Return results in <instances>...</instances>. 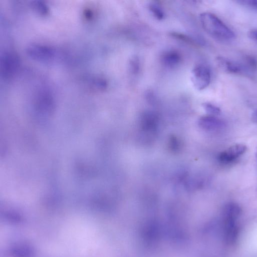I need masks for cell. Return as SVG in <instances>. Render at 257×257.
Returning a JSON list of instances; mask_svg holds the SVG:
<instances>
[{"mask_svg": "<svg viewBox=\"0 0 257 257\" xmlns=\"http://www.w3.org/2000/svg\"><path fill=\"white\" fill-rule=\"evenodd\" d=\"M199 19L202 28L211 37L221 40H230L235 38L234 33L214 14L202 13Z\"/></svg>", "mask_w": 257, "mask_h": 257, "instance_id": "cell-1", "label": "cell"}, {"mask_svg": "<svg viewBox=\"0 0 257 257\" xmlns=\"http://www.w3.org/2000/svg\"><path fill=\"white\" fill-rule=\"evenodd\" d=\"M191 80L194 87L198 91L207 88L211 81V72L206 66L199 64L191 71Z\"/></svg>", "mask_w": 257, "mask_h": 257, "instance_id": "cell-2", "label": "cell"}, {"mask_svg": "<svg viewBox=\"0 0 257 257\" xmlns=\"http://www.w3.org/2000/svg\"><path fill=\"white\" fill-rule=\"evenodd\" d=\"M1 65L2 76L6 79H11L19 70V58L15 53H6L2 58Z\"/></svg>", "mask_w": 257, "mask_h": 257, "instance_id": "cell-3", "label": "cell"}, {"mask_svg": "<svg viewBox=\"0 0 257 257\" xmlns=\"http://www.w3.org/2000/svg\"><path fill=\"white\" fill-rule=\"evenodd\" d=\"M28 55L34 60L48 62L54 59L56 52L54 49L42 45H33L27 49Z\"/></svg>", "mask_w": 257, "mask_h": 257, "instance_id": "cell-4", "label": "cell"}, {"mask_svg": "<svg viewBox=\"0 0 257 257\" xmlns=\"http://www.w3.org/2000/svg\"><path fill=\"white\" fill-rule=\"evenodd\" d=\"M223 237L228 245H233L237 241L239 235L238 220H222Z\"/></svg>", "mask_w": 257, "mask_h": 257, "instance_id": "cell-5", "label": "cell"}, {"mask_svg": "<svg viewBox=\"0 0 257 257\" xmlns=\"http://www.w3.org/2000/svg\"><path fill=\"white\" fill-rule=\"evenodd\" d=\"M246 149V146L243 144H235L220 153L218 156V160L223 163H231L244 153Z\"/></svg>", "mask_w": 257, "mask_h": 257, "instance_id": "cell-6", "label": "cell"}, {"mask_svg": "<svg viewBox=\"0 0 257 257\" xmlns=\"http://www.w3.org/2000/svg\"><path fill=\"white\" fill-rule=\"evenodd\" d=\"M182 61L181 54L176 50L164 52L160 56V62L164 67L173 69L179 66Z\"/></svg>", "mask_w": 257, "mask_h": 257, "instance_id": "cell-7", "label": "cell"}, {"mask_svg": "<svg viewBox=\"0 0 257 257\" xmlns=\"http://www.w3.org/2000/svg\"><path fill=\"white\" fill-rule=\"evenodd\" d=\"M198 125L202 129L206 131H216L224 126V122L214 116L202 117L198 121Z\"/></svg>", "mask_w": 257, "mask_h": 257, "instance_id": "cell-8", "label": "cell"}, {"mask_svg": "<svg viewBox=\"0 0 257 257\" xmlns=\"http://www.w3.org/2000/svg\"><path fill=\"white\" fill-rule=\"evenodd\" d=\"M216 62L218 67L223 71L229 74L240 73L243 70L242 66L223 57H217Z\"/></svg>", "mask_w": 257, "mask_h": 257, "instance_id": "cell-9", "label": "cell"}, {"mask_svg": "<svg viewBox=\"0 0 257 257\" xmlns=\"http://www.w3.org/2000/svg\"><path fill=\"white\" fill-rule=\"evenodd\" d=\"M241 213L240 206L234 202L225 204L221 211L222 219L238 220Z\"/></svg>", "mask_w": 257, "mask_h": 257, "instance_id": "cell-10", "label": "cell"}, {"mask_svg": "<svg viewBox=\"0 0 257 257\" xmlns=\"http://www.w3.org/2000/svg\"><path fill=\"white\" fill-rule=\"evenodd\" d=\"M150 13L158 21H162L165 18V13L162 8L156 3H152L148 7Z\"/></svg>", "mask_w": 257, "mask_h": 257, "instance_id": "cell-11", "label": "cell"}, {"mask_svg": "<svg viewBox=\"0 0 257 257\" xmlns=\"http://www.w3.org/2000/svg\"><path fill=\"white\" fill-rule=\"evenodd\" d=\"M202 107L205 112L211 116L218 115L221 113V110L219 108L209 103H203Z\"/></svg>", "mask_w": 257, "mask_h": 257, "instance_id": "cell-12", "label": "cell"}, {"mask_svg": "<svg viewBox=\"0 0 257 257\" xmlns=\"http://www.w3.org/2000/svg\"><path fill=\"white\" fill-rule=\"evenodd\" d=\"M129 69L130 72L134 74H137L140 69V62L138 57L134 56L131 58L129 62Z\"/></svg>", "mask_w": 257, "mask_h": 257, "instance_id": "cell-13", "label": "cell"}, {"mask_svg": "<svg viewBox=\"0 0 257 257\" xmlns=\"http://www.w3.org/2000/svg\"><path fill=\"white\" fill-rule=\"evenodd\" d=\"M34 7L39 13L44 15L48 13V10L47 6L40 2L36 3V4L34 5Z\"/></svg>", "mask_w": 257, "mask_h": 257, "instance_id": "cell-14", "label": "cell"}, {"mask_svg": "<svg viewBox=\"0 0 257 257\" xmlns=\"http://www.w3.org/2000/svg\"><path fill=\"white\" fill-rule=\"evenodd\" d=\"M172 36L175 39L185 42L186 43L191 44L192 45L194 44L193 41L190 38L187 37V36H184L183 35L177 33H173L172 34Z\"/></svg>", "mask_w": 257, "mask_h": 257, "instance_id": "cell-15", "label": "cell"}, {"mask_svg": "<svg viewBox=\"0 0 257 257\" xmlns=\"http://www.w3.org/2000/svg\"><path fill=\"white\" fill-rule=\"evenodd\" d=\"M245 61L247 65L251 69H255L257 67V61L252 57L247 56L245 58Z\"/></svg>", "mask_w": 257, "mask_h": 257, "instance_id": "cell-16", "label": "cell"}, {"mask_svg": "<svg viewBox=\"0 0 257 257\" xmlns=\"http://www.w3.org/2000/svg\"><path fill=\"white\" fill-rule=\"evenodd\" d=\"M243 3L251 8L257 9V0H247Z\"/></svg>", "mask_w": 257, "mask_h": 257, "instance_id": "cell-17", "label": "cell"}, {"mask_svg": "<svg viewBox=\"0 0 257 257\" xmlns=\"http://www.w3.org/2000/svg\"><path fill=\"white\" fill-rule=\"evenodd\" d=\"M248 36L251 40L257 41V30L249 31Z\"/></svg>", "mask_w": 257, "mask_h": 257, "instance_id": "cell-18", "label": "cell"}, {"mask_svg": "<svg viewBox=\"0 0 257 257\" xmlns=\"http://www.w3.org/2000/svg\"><path fill=\"white\" fill-rule=\"evenodd\" d=\"M251 119L253 122L257 123V109L252 114Z\"/></svg>", "mask_w": 257, "mask_h": 257, "instance_id": "cell-19", "label": "cell"}, {"mask_svg": "<svg viewBox=\"0 0 257 257\" xmlns=\"http://www.w3.org/2000/svg\"><path fill=\"white\" fill-rule=\"evenodd\" d=\"M255 156H256V159H257V147L256 148V151H255Z\"/></svg>", "mask_w": 257, "mask_h": 257, "instance_id": "cell-20", "label": "cell"}]
</instances>
